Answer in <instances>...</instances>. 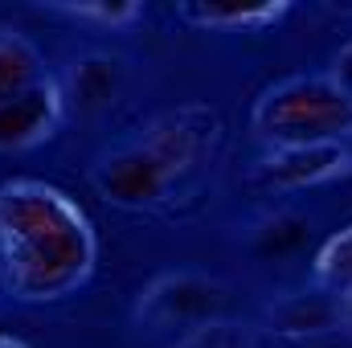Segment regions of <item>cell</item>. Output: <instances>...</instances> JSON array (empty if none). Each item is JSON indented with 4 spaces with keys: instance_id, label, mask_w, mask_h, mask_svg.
I'll use <instances>...</instances> for the list:
<instances>
[{
    "instance_id": "obj_7",
    "label": "cell",
    "mask_w": 352,
    "mask_h": 348,
    "mask_svg": "<svg viewBox=\"0 0 352 348\" xmlns=\"http://www.w3.org/2000/svg\"><path fill=\"white\" fill-rule=\"evenodd\" d=\"M62 119H66V94L62 83L50 74L45 83L0 102V152H29L50 144Z\"/></svg>"
},
{
    "instance_id": "obj_13",
    "label": "cell",
    "mask_w": 352,
    "mask_h": 348,
    "mask_svg": "<svg viewBox=\"0 0 352 348\" xmlns=\"http://www.w3.org/2000/svg\"><path fill=\"white\" fill-rule=\"evenodd\" d=\"M173 348H258V336L250 324L221 316V320H205V324L180 332Z\"/></svg>"
},
{
    "instance_id": "obj_12",
    "label": "cell",
    "mask_w": 352,
    "mask_h": 348,
    "mask_svg": "<svg viewBox=\"0 0 352 348\" xmlns=\"http://www.w3.org/2000/svg\"><path fill=\"white\" fill-rule=\"evenodd\" d=\"M50 12H62L78 25L111 29V33L144 21V4H135V0H62V4H50Z\"/></svg>"
},
{
    "instance_id": "obj_6",
    "label": "cell",
    "mask_w": 352,
    "mask_h": 348,
    "mask_svg": "<svg viewBox=\"0 0 352 348\" xmlns=\"http://www.w3.org/2000/svg\"><path fill=\"white\" fill-rule=\"evenodd\" d=\"M352 176L349 144H307V148H266L250 180L266 193H303Z\"/></svg>"
},
{
    "instance_id": "obj_9",
    "label": "cell",
    "mask_w": 352,
    "mask_h": 348,
    "mask_svg": "<svg viewBox=\"0 0 352 348\" xmlns=\"http://www.w3.org/2000/svg\"><path fill=\"white\" fill-rule=\"evenodd\" d=\"M291 4H176V21L201 29V33H263L270 25L287 21Z\"/></svg>"
},
{
    "instance_id": "obj_11",
    "label": "cell",
    "mask_w": 352,
    "mask_h": 348,
    "mask_svg": "<svg viewBox=\"0 0 352 348\" xmlns=\"http://www.w3.org/2000/svg\"><path fill=\"white\" fill-rule=\"evenodd\" d=\"M311 283L344 303L349 324H352V226L324 238V246L311 259Z\"/></svg>"
},
{
    "instance_id": "obj_8",
    "label": "cell",
    "mask_w": 352,
    "mask_h": 348,
    "mask_svg": "<svg viewBox=\"0 0 352 348\" xmlns=\"http://www.w3.org/2000/svg\"><path fill=\"white\" fill-rule=\"evenodd\" d=\"M123 90V62L111 58V54H82L70 62L66 70V83H62V94H66V111L78 107V111H102L119 98Z\"/></svg>"
},
{
    "instance_id": "obj_14",
    "label": "cell",
    "mask_w": 352,
    "mask_h": 348,
    "mask_svg": "<svg viewBox=\"0 0 352 348\" xmlns=\"http://www.w3.org/2000/svg\"><path fill=\"white\" fill-rule=\"evenodd\" d=\"M328 74H332L340 87L352 90V37L340 45V50H336V54H332V66H328Z\"/></svg>"
},
{
    "instance_id": "obj_10",
    "label": "cell",
    "mask_w": 352,
    "mask_h": 348,
    "mask_svg": "<svg viewBox=\"0 0 352 348\" xmlns=\"http://www.w3.org/2000/svg\"><path fill=\"white\" fill-rule=\"evenodd\" d=\"M45 78L50 70H45V54L37 50V41L12 25H0V102L12 94H25Z\"/></svg>"
},
{
    "instance_id": "obj_2",
    "label": "cell",
    "mask_w": 352,
    "mask_h": 348,
    "mask_svg": "<svg viewBox=\"0 0 352 348\" xmlns=\"http://www.w3.org/2000/svg\"><path fill=\"white\" fill-rule=\"evenodd\" d=\"M226 123L213 107L184 102L148 119L131 140L107 148L90 164V184L115 209H160L176 197L184 180L209 168L221 152Z\"/></svg>"
},
{
    "instance_id": "obj_4",
    "label": "cell",
    "mask_w": 352,
    "mask_h": 348,
    "mask_svg": "<svg viewBox=\"0 0 352 348\" xmlns=\"http://www.w3.org/2000/svg\"><path fill=\"white\" fill-rule=\"evenodd\" d=\"M131 312L140 324L173 328L180 336L205 320H221L230 312V287L205 270H164L140 287Z\"/></svg>"
},
{
    "instance_id": "obj_5",
    "label": "cell",
    "mask_w": 352,
    "mask_h": 348,
    "mask_svg": "<svg viewBox=\"0 0 352 348\" xmlns=\"http://www.w3.org/2000/svg\"><path fill=\"white\" fill-rule=\"evenodd\" d=\"M266 332L291 348H311L320 340L352 336V324L344 303L311 283L303 291H283L274 303H266Z\"/></svg>"
},
{
    "instance_id": "obj_3",
    "label": "cell",
    "mask_w": 352,
    "mask_h": 348,
    "mask_svg": "<svg viewBox=\"0 0 352 348\" xmlns=\"http://www.w3.org/2000/svg\"><path fill=\"white\" fill-rule=\"evenodd\" d=\"M250 131L266 148L352 144V90L324 74H291L250 107Z\"/></svg>"
},
{
    "instance_id": "obj_16",
    "label": "cell",
    "mask_w": 352,
    "mask_h": 348,
    "mask_svg": "<svg viewBox=\"0 0 352 348\" xmlns=\"http://www.w3.org/2000/svg\"><path fill=\"white\" fill-rule=\"evenodd\" d=\"M0 295H4V287H0Z\"/></svg>"
},
{
    "instance_id": "obj_15",
    "label": "cell",
    "mask_w": 352,
    "mask_h": 348,
    "mask_svg": "<svg viewBox=\"0 0 352 348\" xmlns=\"http://www.w3.org/2000/svg\"><path fill=\"white\" fill-rule=\"evenodd\" d=\"M0 348H33V345H25L21 336H8V332H0Z\"/></svg>"
},
{
    "instance_id": "obj_1",
    "label": "cell",
    "mask_w": 352,
    "mask_h": 348,
    "mask_svg": "<svg viewBox=\"0 0 352 348\" xmlns=\"http://www.w3.org/2000/svg\"><path fill=\"white\" fill-rule=\"evenodd\" d=\"M98 270V234L58 184L16 176L0 184V287L16 303H62Z\"/></svg>"
}]
</instances>
